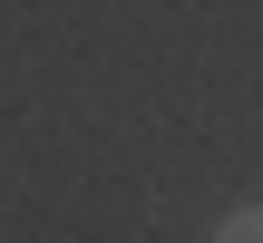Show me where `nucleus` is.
Wrapping results in <instances>:
<instances>
[{"mask_svg":"<svg viewBox=\"0 0 263 243\" xmlns=\"http://www.w3.org/2000/svg\"><path fill=\"white\" fill-rule=\"evenodd\" d=\"M215 243H263V205H234V214L215 224Z\"/></svg>","mask_w":263,"mask_h":243,"instance_id":"1","label":"nucleus"}]
</instances>
